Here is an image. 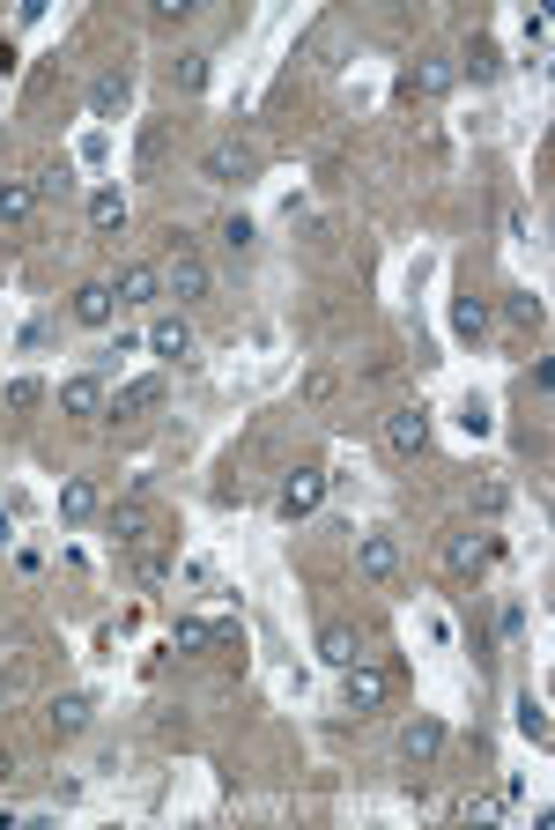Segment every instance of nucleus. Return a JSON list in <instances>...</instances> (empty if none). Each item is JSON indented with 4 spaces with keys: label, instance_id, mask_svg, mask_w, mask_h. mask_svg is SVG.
<instances>
[{
    "label": "nucleus",
    "instance_id": "nucleus-1",
    "mask_svg": "<svg viewBox=\"0 0 555 830\" xmlns=\"http://www.w3.org/2000/svg\"><path fill=\"white\" fill-rule=\"evenodd\" d=\"M90 719H97V697H90V689H67V697H52V705H45V727L60 734V741L90 734Z\"/></svg>",
    "mask_w": 555,
    "mask_h": 830
},
{
    "label": "nucleus",
    "instance_id": "nucleus-2",
    "mask_svg": "<svg viewBox=\"0 0 555 830\" xmlns=\"http://www.w3.org/2000/svg\"><path fill=\"white\" fill-rule=\"evenodd\" d=\"M200 172H208V178H222V186H244V178L260 172V156H252L244 142H216L208 156H200Z\"/></svg>",
    "mask_w": 555,
    "mask_h": 830
},
{
    "label": "nucleus",
    "instance_id": "nucleus-3",
    "mask_svg": "<svg viewBox=\"0 0 555 830\" xmlns=\"http://www.w3.org/2000/svg\"><path fill=\"white\" fill-rule=\"evenodd\" d=\"M326 467H296L290 483H282V519H304V512H318V497H326Z\"/></svg>",
    "mask_w": 555,
    "mask_h": 830
},
{
    "label": "nucleus",
    "instance_id": "nucleus-4",
    "mask_svg": "<svg viewBox=\"0 0 555 830\" xmlns=\"http://www.w3.org/2000/svg\"><path fill=\"white\" fill-rule=\"evenodd\" d=\"M386 445L400 453V460H415V453L430 445V415H422V408H392L386 415Z\"/></svg>",
    "mask_w": 555,
    "mask_h": 830
},
{
    "label": "nucleus",
    "instance_id": "nucleus-5",
    "mask_svg": "<svg viewBox=\"0 0 555 830\" xmlns=\"http://www.w3.org/2000/svg\"><path fill=\"white\" fill-rule=\"evenodd\" d=\"M452 82H459V68H452V60H415L400 90H408V97H452Z\"/></svg>",
    "mask_w": 555,
    "mask_h": 830
},
{
    "label": "nucleus",
    "instance_id": "nucleus-6",
    "mask_svg": "<svg viewBox=\"0 0 555 830\" xmlns=\"http://www.w3.org/2000/svg\"><path fill=\"white\" fill-rule=\"evenodd\" d=\"M356 571L363 579H392V571H400V541L392 535H363L356 541Z\"/></svg>",
    "mask_w": 555,
    "mask_h": 830
},
{
    "label": "nucleus",
    "instance_id": "nucleus-7",
    "mask_svg": "<svg viewBox=\"0 0 555 830\" xmlns=\"http://www.w3.org/2000/svg\"><path fill=\"white\" fill-rule=\"evenodd\" d=\"M318 660H326V667H356L363 660V631L356 623H326V631H318Z\"/></svg>",
    "mask_w": 555,
    "mask_h": 830
},
{
    "label": "nucleus",
    "instance_id": "nucleus-8",
    "mask_svg": "<svg viewBox=\"0 0 555 830\" xmlns=\"http://www.w3.org/2000/svg\"><path fill=\"white\" fill-rule=\"evenodd\" d=\"M90 230H97V238H119L126 230V194L119 186H97V194H90Z\"/></svg>",
    "mask_w": 555,
    "mask_h": 830
},
{
    "label": "nucleus",
    "instance_id": "nucleus-9",
    "mask_svg": "<svg viewBox=\"0 0 555 830\" xmlns=\"http://www.w3.org/2000/svg\"><path fill=\"white\" fill-rule=\"evenodd\" d=\"M112 312H119L112 282H82V290H74V319H82V326H112Z\"/></svg>",
    "mask_w": 555,
    "mask_h": 830
},
{
    "label": "nucleus",
    "instance_id": "nucleus-10",
    "mask_svg": "<svg viewBox=\"0 0 555 830\" xmlns=\"http://www.w3.org/2000/svg\"><path fill=\"white\" fill-rule=\"evenodd\" d=\"M386 675H378V667H363V660H356V667H348V712H378V705H386Z\"/></svg>",
    "mask_w": 555,
    "mask_h": 830
},
{
    "label": "nucleus",
    "instance_id": "nucleus-11",
    "mask_svg": "<svg viewBox=\"0 0 555 830\" xmlns=\"http://www.w3.org/2000/svg\"><path fill=\"white\" fill-rule=\"evenodd\" d=\"M126 97H134V82H126L119 68H104L97 82H90V112H97V120H112V112H126Z\"/></svg>",
    "mask_w": 555,
    "mask_h": 830
},
{
    "label": "nucleus",
    "instance_id": "nucleus-12",
    "mask_svg": "<svg viewBox=\"0 0 555 830\" xmlns=\"http://www.w3.org/2000/svg\"><path fill=\"white\" fill-rule=\"evenodd\" d=\"M164 408V378H134V386H119V401H104V415H148Z\"/></svg>",
    "mask_w": 555,
    "mask_h": 830
},
{
    "label": "nucleus",
    "instance_id": "nucleus-13",
    "mask_svg": "<svg viewBox=\"0 0 555 830\" xmlns=\"http://www.w3.org/2000/svg\"><path fill=\"white\" fill-rule=\"evenodd\" d=\"M437 749H444V727H437V719H408V734H400V757H408V764H430Z\"/></svg>",
    "mask_w": 555,
    "mask_h": 830
},
{
    "label": "nucleus",
    "instance_id": "nucleus-14",
    "mask_svg": "<svg viewBox=\"0 0 555 830\" xmlns=\"http://www.w3.org/2000/svg\"><path fill=\"white\" fill-rule=\"evenodd\" d=\"M148 349H156V356H193V326H186L178 312L156 319V326H148Z\"/></svg>",
    "mask_w": 555,
    "mask_h": 830
},
{
    "label": "nucleus",
    "instance_id": "nucleus-15",
    "mask_svg": "<svg viewBox=\"0 0 555 830\" xmlns=\"http://www.w3.org/2000/svg\"><path fill=\"white\" fill-rule=\"evenodd\" d=\"M156 290H164V274H156V268H126L119 282H112L119 304H156Z\"/></svg>",
    "mask_w": 555,
    "mask_h": 830
},
{
    "label": "nucleus",
    "instance_id": "nucleus-16",
    "mask_svg": "<svg viewBox=\"0 0 555 830\" xmlns=\"http://www.w3.org/2000/svg\"><path fill=\"white\" fill-rule=\"evenodd\" d=\"M104 401H112V393H104L97 378H67V386H60V408L67 415H104Z\"/></svg>",
    "mask_w": 555,
    "mask_h": 830
},
{
    "label": "nucleus",
    "instance_id": "nucleus-17",
    "mask_svg": "<svg viewBox=\"0 0 555 830\" xmlns=\"http://www.w3.org/2000/svg\"><path fill=\"white\" fill-rule=\"evenodd\" d=\"M511 719H519V734H526V741H533V749H541V741H548V705H541V697H533V689H526V697H519V705H511Z\"/></svg>",
    "mask_w": 555,
    "mask_h": 830
},
{
    "label": "nucleus",
    "instance_id": "nucleus-18",
    "mask_svg": "<svg viewBox=\"0 0 555 830\" xmlns=\"http://www.w3.org/2000/svg\"><path fill=\"white\" fill-rule=\"evenodd\" d=\"M30 208H38V186H23V178H0V222H30Z\"/></svg>",
    "mask_w": 555,
    "mask_h": 830
},
{
    "label": "nucleus",
    "instance_id": "nucleus-19",
    "mask_svg": "<svg viewBox=\"0 0 555 830\" xmlns=\"http://www.w3.org/2000/svg\"><path fill=\"white\" fill-rule=\"evenodd\" d=\"M170 297H208V268H200L193 252H178V260H170Z\"/></svg>",
    "mask_w": 555,
    "mask_h": 830
},
{
    "label": "nucleus",
    "instance_id": "nucleus-20",
    "mask_svg": "<svg viewBox=\"0 0 555 830\" xmlns=\"http://www.w3.org/2000/svg\"><path fill=\"white\" fill-rule=\"evenodd\" d=\"M97 505H104V497H97V483H82V475H74L67 489H60V519H97Z\"/></svg>",
    "mask_w": 555,
    "mask_h": 830
},
{
    "label": "nucleus",
    "instance_id": "nucleus-21",
    "mask_svg": "<svg viewBox=\"0 0 555 830\" xmlns=\"http://www.w3.org/2000/svg\"><path fill=\"white\" fill-rule=\"evenodd\" d=\"M444 563H452V571H482V563H489V541L452 535V541H444Z\"/></svg>",
    "mask_w": 555,
    "mask_h": 830
},
{
    "label": "nucleus",
    "instance_id": "nucleus-22",
    "mask_svg": "<svg viewBox=\"0 0 555 830\" xmlns=\"http://www.w3.org/2000/svg\"><path fill=\"white\" fill-rule=\"evenodd\" d=\"M170 645H178V653H208V645H216V623H200V615H178Z\"/></svg>",
    "mask_w": 555,
    "mask_h": 830
},
{
    "label": "nucleus",
    "instance_id": "nucleus-23",
    "mask_svg": "<svg viewBox=\"0 0 555 830\" xmlns=\"http://www.w3.org/2000/svg\"><path fill=\"white\" fill-rule=\"evenodd\" d=\"M496 68H504V52H496V38H467V74H474V82H489Z\"/></svg>",
    "mask_w": 555,
    "mask_h": 830
},
{
    "label": "nucleus",
    "instance_id": "nucleus-24",
    "mask_svg": "<svg viewBox=\"0 0 555 830\" xmlns=\"http://www.w3.org/2000/svg\"><path fill=\"white\" fill-rule=\"evenodd\" d=\"M112 535H119V541H142V535H148V512H142V505H119V512H112Z\"/></svg>",
    "mask_w": 555,
    "mask_h": 830
},
{
    "label": "nucleus",
    "instance_id": "nucleus-25",
    "mask_svg": "<svg viewBox=\"0 0 555 830\" xmlns=\"http://www.w3.org/2000/svg\"><path fill=\"white\" fill-rule=\"evenodd\" d=\"M178 90H208V52H178Z\"/></svg>",
    "mask_w": 555,
    "mask_h": 830
},
{
    "label": "nucleus",
    "instance_id": "nucleus-26",
    "mask_svg": "<svg viewBox=\"0 0 555 830\" xmlns=\"http://www.w3.org/2000/svg\"><path fill=\"white\" fill-rule=\"evenodd\" d=\"M452 326H459V334H482V326H489V304H482V297H467V304L452 312Z\"/></svg>",
    "mask_w": 555,
    "mask_h": 830
},
{
    "label": "nucleus",
    "instance_id": "nucleus-27",
    "mask_svg": "<svg viewBox=\"0 0 555 830\" xmlns=\"http://www.w3.org/2000/svg\"><path fill=\"white\" fill-rule=\"evenodd\" d=\"M511 319H519V326H541V297L533 290H511V304H504Z\"/></svg>",
    "mask_w": 555,
    "mask_h": 830
},
{
    "label": "nucleus",
    "instance_id": "nucleus-28",
    "mask_svg": "<svg viewBox=\"0 0 555 830\" xmlns=\"http://www.w3.org/2000/svg\"><path fill=\"white\" fill-rule=\"evenodd\" d=\"M164 148H170V134H164V126H148V134H142V172L164 164Z\"/></svg>",
    "mask_w": 555,
    "mask_h": 830
},
{
    "label": "nucleus",
    "instance_id": "nucleus-29",
    "mask_svg": "<svg viewBox=\"0 0 555 830\" xmlns=\"http://www.w3.org/2000/svg\"><path fill=\"white\" fill-rule=\"evenodd\" d=\"M38 401H45L38 378H15V386H8V408H38Z\"/></svg>",
    "mask_w": 555,
    "mask_h": 830
},
{
    "label": "nucleus",
    "instance_id": "nucleus-30",
    "mask_svg": "<svg viewBox=\"0 0 555 830\" xmlns=\"http://www.w3.org/2000/svg\"><path fill=\"white\" fill-rule=\"evenodd\" d=\"M222 245H230V252H244V245H252V222L230 216V222H222Z\"/></svg>",
    "mask_w": 555,
    "mask_h": 830
},
{
    "label": "nucleus",
    "instance_id": "nucleus-31",
    "mask_svg": "<svg viewBox=\"0 0 555 830\" xmlns=\"http://www.w3.org/2000/svg\"><path fill=\"white\" fill-rule=\"evenodd\" d=\"M8 771H15V764H8V749H0V786H8Z\"/></svg>",
    "mask_w": 555,
    "mask_h": 830
}]
</instances>
